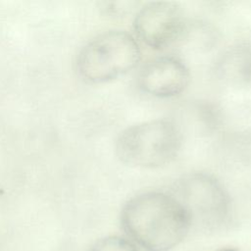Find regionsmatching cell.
<instances>
[{"mask_svg":"<svg viewBox=\"0 0 251 251\" xmlns=\"http://www.w3.org/2000/svg\"><path fill=\"white\" fill-rule=\"evenodd\" d=\"M136 4V2L132 1H110V2H105L104 3V10L107 12V14L110 15H124L130 11L131 8Z\"/></svg>","mask_w":251,"mask_h":251,"instance_id":"9c48e42d","label":"cell"},{"mask_svg":"<svg viewBox=\"0 0 251 251\" xmlns=\"http://www.w3.org/2000/svg\"><path fill=\"white\" fill-rule=\"evenodd\" d=\"M141 59L136 39L125 30H108L89 40L76 59L78 74L92 83L118 78L134 69Z\"/></svg>","mask_w":251,"mask_h":251,"instance_id":"3957f363","label":"cell"},{"mask_svg":"<svg viewBox=\"0 0 251 251\" xmlns=\"http://www.w3.org/2000/svg\"><path fill=\"white\" fill-rule=\"evenodd\" d=\"M89 251H137L134 244L126 238L108 236L98 240Z\"/></svg>","mask_w":251,"mask_h":251,"instance_id":"ba28073f","label":"cell"},{"mask_svg":"<svg viewBox=\"0 0 251 251\" xmlns=\"http://www.w3.org/2000/svg\"><path fill=\"white\" fill-rule=\"evenodd\" d=\"M182 145L177 125L168 119L141 122L125 128L115 145L119 160L133 168L155 169L172 163Z\"/></svg>","mask_w":251,"mask_h":251,"instance_id":"7a4b0ae2","label":"cell"},{"mask_svg":"<svg viewBox=\"0 0 251 251\" xmlns=\"http://www.w3.org/2000/svg\"><path fill=\"white\" fill-rule=\"evenodd\" d=\"M226 251H231V250H226Z\"/></svg>","mask_w":251,"mask_h":251,"instance_id":"30bf717a","label":"cell"},{"mask_svg":"<svg viewBox=\"0 0 251 251\" xmlns=\"http://www.w3.org/2000/svg\"><path fill=\"white\" fill-rule=\"evenodd\" d=\"M121 222L127 235L150 251H166L177 245L191 225L177 198L162 191L131 197L122 209Z\"/></svg>","mask_w":251,"mask_h":251,"instance_id":"6da1fadb","label":"cell"},{"mask_svg":"<svg viewBox=\"0 0 251 251\" xmlns=\"http://www.w3.org/2000/svg\"><path fill=\"white\" fill-rule=\"evenodd\" d=\"M190 81L186 65L176 57L163 56L152 59L141 69L139 87L147 94L168 98L180 94Z\"/></svg>","mask_w":251,"mask_h":251,"instance_id":"8992f818","label":"cell"},{"mask_svg":"<svg viewBox=\"0 0 251 251\" xmlns=\"http://www.w3.org/2000/svg\"><path fill=\"white\" fill-rule=\"evenodd\" d=\"M187 25L183 8L175 1L149 2L138 10L133 20L135 35L155 50L181 41Z\"/></svg>","mask_w":251,"mask_h":251,"instance_id":"5b68a950","label":"cell"},{"mask_svg":"<svg viewBox=\"0 0 251 251\" xmlns=\"http://www.w3.org/2000/svg\"><path fill=\"white\" fill-rule=\"evenodd\" d=\"M215 71L228 85L251 84V41L237 42L226 48L216 61Z\"/></svg>","mask_w":251,"mask_h":251,"instance_id":"52a82bcc","label":"cell"},{"mask_svg":"<svg viewBox=\"0 0 251 251\" xmlns=\"http://www.w3.org/2000/svg\"><path fill=\"white\" fill-rule=\"evenodd\" d=\"M193 220L217 224L228 214L230 199L215 176L206 173H191L179 178L172 192Z\"/></svg>","mask_w":251,"mask_h":251,"instance_id":"277c9868","label":"cell"}]
</instances>
